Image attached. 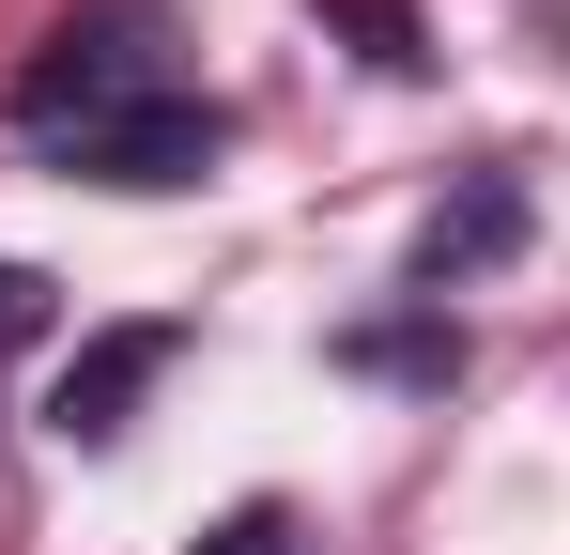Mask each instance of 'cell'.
Wrapping results in <instances>:
<instances>
[{
	"label": "cell",
	"instance_id": "1",
	"mask_svg": "<svg viewBox=\"0 0 570 555\" xmlns=\"http://www.w3.org/2000/svg\"><path fill=\"white\" fill-rule=\"evenodd\" d=\"M16 139H31L47 171H94V185H200L232 124H216V93H186L170 31H155L139 0H108V16H62V31L31 47Z\"/></svg>",
	"mask_w": 570,
	"mask_h": 555
},
{
	"label": "cell",
	"instance_id": "2",
	"mask_svg": "<svg viewBox=\"0 0 570 555\" xmlns=\"http://www.w3.org/2000/svg\"><path fill=\"white\" fill-rule=\"evenodd\" d=\"M155 370H170V324H108L94 356L62 370V432H78V448H124V432H139V386H155Z\"/></svg>",
	"mask_w": 570,
	"mask_h": 555
},
{
	"label": "cell",
	"instance_id": "3",
	"mask_svg": "<svg viewBox=\"0 0 570 555\" xmlns=\"http://www.w3.org/2000/svg\"><path fill=\"white\" fill-rule=\"evenodd\" d=\"M509 232H524V201H509V185H478L463 216H432V247H416V293L448 309V278H478L493 247H509Z\"/></svg>",
	"mask_w": 570,
	"mask_h": 555
},
{
	"label": "cell",
	"instance_id": "4",
	"mask_svg": "<svg viewBox=\"0 0 570 555\" xmlns=\"http://www.w3.org/2000/svg\"><path fill=\"white\" fill-rule=\"evenodd\" d=\"M355 370H463V340L448 324H371V340H340Z\"/></svg>",
	"mask_w": 570,
	"mask_h": 555
},
{
	"label": "cell",
	"instance_id": "5",
	"mask_svg": "<svg viewBox=\"0 0 570 555\" xmlns=\"http://www.w3.org/2000/svg\"><path fill=\"white\" fill-rule=\"evenodd\" d=\"M200 555H293V525H278V509H232V525H216Z\"/></svg>",
	"mask_w": 570,
	"mask_h": 555
},
{
	"label": "cell",
	"instance_id": "6",
	"mask_svg": "<svg viewBox=\"0 0 570 555\" xmlns=\"http://www.w3.org/2000/svg\"><path fill=\"white\" fill-rule=\"evenodd\" d=\"M31 324H47V278H31V263H0V340H31Z\"/></svg>",
	"mask_w": 570,
	"mask_h": 555
}]
</instances>
